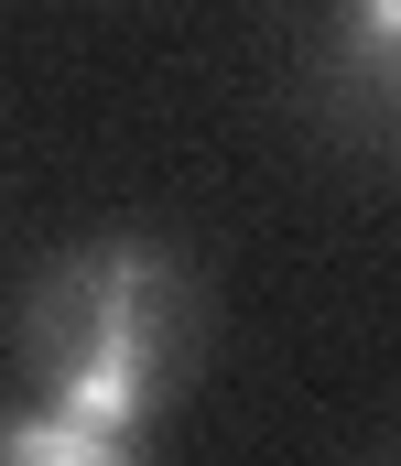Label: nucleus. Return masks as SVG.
<instances>
[{
    "instance_id": "f257e3e1",
    "label": "nucleus",
    "mask_w": 401,
    "mask_h": 466,
    "mask_svg": "<svg viewBox=\"0 0 401 466\" xmlns=\"http://www.w3.org/2000/svg\"><path fill=\"white\" fill-rule=\"evenodd\" d=\"M185 337H195V282H185V260L152 249V238L65 249V260L33 282V304H22V348H33L44 380H65V369H109V358L174 369Z\"/></svg>"
},
{
    "instance_id": "f03ea898",
    "label": "nucleus",
    "mask_w": 401,
    "mask_h": 466,
    "mask_svg": "<svg viewBox=\"0 0 401 466\" xmlns=\"http://www.w3.org/2000/svg\"><path fill=\"white\" fill-rule=\"evenodd\" d=\"M0 466H141V456L120 434L65 423V412H22V423H0Z\"/></svg>"
},
{
    "instance_id": "7ed1b4c3",
    "label": "nucleus",
    "mask_w": 401,
    "mask_h": 466,
    "mask_svg": "<svg viewBox=\"0 0 401 466\" xmlns=\"http://www.w3.org/2000/svg\"><path fill=\"white\" fill-rule=\"evenodd\" d=\"M391 76H401V66H391Z\"/></svg>"
}]
</instances>
